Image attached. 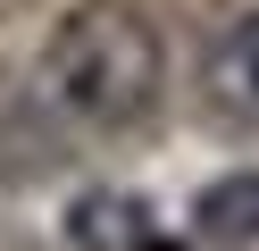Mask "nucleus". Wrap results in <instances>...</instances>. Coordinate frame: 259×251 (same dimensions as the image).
<instances>
[{
  "label": "nucleus",
  "instance_id": "4",
  "mask_svg": "<svg viewBox=\"0 0 259 251\" xmlns=\"http://www.w3.org/2000/svg\"><path fill=\"white\" fill-rule=\"evenodd\" d=\"M192 234L209 251H251L259 243V167H234L218 176L201 201H192Z\"/></svg>",
  "mask_w": 259,
  "mask_h": 251
},
{
  "label": "nucleus",
  "instance_id": "2",
  "mask_svg": "<svg viewBox=\"0 0 259 251\" xmlns=\"http://www.w3.org/2000/svg\"><path fill=\"white\" fill-rule=\"evenodd\" d=\"M67 234H75V251H151L159 218H151V201H142V193L101 184V193H84V201L67 209Z\"/></svg>",
  "mask_w": 259,
  "mask_h": 251
},
{
  "label": "nucleus",
  "instance_id": "1",
  "mask_svg": "<svg viewBox=\"0 0 259 251\" xmlns=\"http://www.w3.org/2000/svg\"><path fill=\"white\" fill-rule=\"evenodd\" d=\"M159 92H167V42L125 0H84L75 17H59V33L34 59V100L84 134H117L151 117Z\"/></svg>",
  "mask_w": 259,
  "mask_h": 251
},
{
  "label": "nucleus",
  "instance_id": "3",
  "mask_svg": "<svg viewBox=\"0 0 259 251\" xmlns=\"http://www.w3.org/2000/svg\"><path fill=\"white\" fill-rule=\"evenodd\" d=\"M201 84L226 100V109L259 117V9L226 17V25L209 33V50H201Z\"/></svg>",
  "mask_w": 259,
  "mask_h": 251
}]
</instances>
